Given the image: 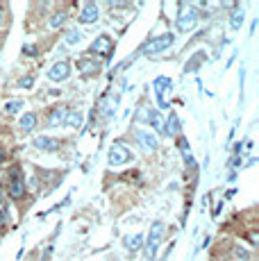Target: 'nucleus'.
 Returning <instances> with one entry per match:
<instances>
[{
  "instance_id": "f257e3e1",
  "label": "nucleus",
  "mask_w": 259,
  "mask_h": 261,
  "mask_svg": "<svg viewBox=\"0 0 259 261\" xmlns=\"http://www.w3.org/2000/svg\"><path fill=\"white\" fill-rule=\"evenodd\" d=\"M177 7H180V14H177V18H175V30L180 34L193 32V30L198 28V23H200V12H198V7H193L191 3H180Z\"/></svg>"
},
{
  "instance_id": "f03ea898",
  "label": "nucleus",
  "mask_w": 259,
  "mask_h": 261,
  "mask_svg": "<svg viewBox=\"0 0 259 261\" xmlns=\"http://www.w3.org/2000/svg\"><path fill=\"white\" fill-rule=\"evenodd\" d=\"M164 237H166V225L162 223V220H155V223L150 225V232H148V239L146 243H143V259L146 261H155L157 259V250L159 245H162Z\"/></svg>"
},
{
  "instance_id": "7ed1b4c3",
  "label": "nucleus",
  "mask_w": 259,
  "mask_h": 261,
  "mask_svg": "<svg viewBox=\"0 0 259 261\" xmlns=\"http://www.w3.org/2000/svg\"><path fill=\"white\" fill-rule=\"evenodd\" d=\"M175 37H177V34H173V32H164V34H157V37L148 39V41L139 48L137 57H150V55L164 53V50H168L173 43H175Z\"/></svg>"
},
{
  "instance_id": "20e7f679",
  "label": "nucleus",
  "mask_w": 259,
  "mask_h": 261,
  "mask_svg": "<svg viewBox=\"0 0 259 261\" xmlns=\"http://www.w3.org/2000/svg\"><path fill=\"white\" fill-rule=\"evenodd\" d=\"M134 159L132 150L125 145V141H114L112 145H109L107 150V164L112 168H118V166H125V164H130Z\"/></svg>"
},
{
  "instance_id": "39448f33",
  "label": "nucleus",
  "mask_w": 259,
  "mask_h": 261,
  "mask_svg": "<svg viewBox=\"0 0 259 261\" xmlns=\"http://www.w3.org/2000/svg\"><path fill=\"white\" fill-rule=\"evenodd\" d=\"M114 50H116V43H114V39L109 37V34H100V37L93 39V43L89 46V53L93 55V59L100 57V59H109L114 55Z\"/></svg>"
},
{
  "instance_id": "423d86ee",
  "label": "nucleus",
  "mask_w": 259,
  "mask_h": 261,
  "mask_svg": "<svg viewBox=\"0 0 259 261\" xmlns=\"http://www.w3.org/2000/svg\"><path fill=\"white\" fill-rule=\"evenodd\" d=\"M132 139L137 141V145L143 150V152H155V150L159 148L157 134H152L150 129H146V127H134L132 129Z\"/></svg>"
},
{
  "instance_id": "0eeeda50",
  "label": "nucleus",
  "mask_w": 259,
  "mask_h": 261,
  "mask_svg": "<svg viewBox=\"0 0 259 261\" xmlns=\"http://www.w3.org/2000/svg\"><path fill=\"white\" fill-rule=\"evenodd\" d=\"M152 91H155V98H157V107L168 109L166 95H171V91H173V80L166 77V75H159V77L152 80Z\"/></svg>"
},
{
  "instance_id": "6e6552de",
  "label": "nucleus",
  "mask_w": 259,
  "mask_h": 261,
  "mask_svg": "<svg viewBox=\"0 0 259 261\" xmlns=\"http://www.w3.org/2000/svg\"><path fill=\"white\" fill-rule=\"evenodd\" d=\"M28 191V184H25V177H23V170L18 166H14L9 170V198L12 200H21Z\"/></svg>"
},
{
  "instance_id": "1a4fd4ad",
  "label": "nucleus",
  "mask_w": 259,
  "mask_h": 261,
  "mask_svg": "<svg viewBox=\"0 0 259 261\" xmlns=\"http://www.w3.org/2000/svg\"><path fill=\"white\" fill-rule=\"evenodd\" d=\"M73 75L71 71V64L64 62V59H59V62H55L50 68H48V80L50 82H66L68 77Z\"/></svg>"
},
{
  "instance_id": "9d476101",
  "label": "nucleus",
  "mask_w": 259,
  "mask_h": 261,
  "mask_svg": "<svg viewBox=\"0 0 259 261\" xmlns=\"http://www.w3.org/2000/svg\"><path fill=\"white\" fill-rule=\"evenodd\" d=\"M98 18H100V7L96 3H82L77 21L82 25H93V23H98Z\"/></svg>"
},
{
  "instance_id": "9b49d317",
  "label": "nucleus",
  "mask_w": 259,
  "mask_h": 261,
  "mask_svg": "<svg viewBox=\"0 0 259 261\" xmlns=\"http://www.w3.org/2000/svg\"><path fill=\"white\" fill-rule=\"evenodd\" d=\"M118 102H121V93H105V98L100 100V114L105 118H114V114H116V107Z\"/></svg>"
},
{
  "instance_id": "f8f14e48",
  "label": "nucleus",
  "mask_w": 259,
  "mask_h": 261,
  "mask_svg": "<svg viewBox=\"0 0 259 261\" xmlns=\"http://www.w3.org/2000/svg\"><path fill=\"white\" fill-rule=\"evenodd\" d=\"M77 73L82 77H96L100 73V64L96 62L93 57H80L77 59Z\"/></svg>"
},
{
  "instance_id": "ddd939ff",
  "label": "nucleus",
  "mask_w": 259,
  "mask_h": 261,
  "mask_svg": "<svg viewBox=\"0 0 259 261\" xmlns=\"http://www.w3.org/2000/svg\"><path fill=\"white\" fill-rule=\"evenodd\" d=\"M164 134H166L168 139L182 137V120L175 112H168V120H164Z\"/></svg>"
},
{
  "instance_id": "4468645a",
  "label": "nucleus",
  "mask_w": 259,
  "mask_h": 261,
  "mask_svg": "<svg viewBox=\"0 0 259 261\" xmlns=\"http://www.w3.org/2000/svg\"><path fill=\"white\" fill-rule=\"evenodd\" d=\"M32 145L39 150V152H57V150L62 148V141L55 139V137H46V134H41V137L34 139Z\"/></svg>"
},
{
  "instance_id": "2eb2a0df",
  "label": "nucleus",
  "mask_w": 259,
  "mask_h": 261,
  "mask_svg": "<svg viewBox=\"0 0 259 261\" xmlns=\"http://www.w3.org/2000/svg\"><path fill=\"white\" fill-rule=\"evenodd\" d=\"M39 125V116L34 112H25L18 120V129H21V134H32L34 129H37Z\"/></svg>"
},
{
  "instance_id": "dca6fc26",
  "label": "nucleus",
  "mask_w": 259,
  "mask_h": 261,
  "mask_svg": "<svg viewBox=\"0 0 259 261\" xmlns=\"http://www.w3.org/2000/svg\"><path fill=\"white\" fill-rule=\"evenodd\" d=\"M66 112L68 107L66 105H57V107L50 109V114H48V127H59V125H64V118H66Z\"/></svg>"
},
{
  "instance_id": "f3484780",
  "label": "nucleus",
  "mask_w": 259,
  "mask_h": 261,
  "mask_svg": "<svg viewBox=\"0 0 259 261\" xmlns=\"http://www.w3.org/2000/svg\"><path fill=\"white\" fill-rule=\"evenodd\" d=\"M205 62H207L205 50H198V53H193L191 57L187 59V64H184V75H187V73H196Z\"/></svg>"
},
{
  "instance_id": "a211bd4d",
  "label": "nucleus",
  "mask_w": 259,
  "mask_h": 261,
  "mask_svg": "<svg viewBox=\"0 0 259 261\" xmlns=\"http://www.w3.org/2000/svg\"><path fill=\"white\" fill-rule=\"evenodd\" d=\"M143 243H146L143 234H127V237L123 239V245H125L127 252H141Z\"/></svg>"
},
{
  "instance_id": "6ab92c4d",
  "label": "nucleus",
  "mask_w": 259,
  "mask_h": 261,
  "mask_svg": "<svg viewBox=\"0 0 259 261\" xmlns=\"http://www.w3.org/2000/svg\"><path fill=\"white\" fill-rule=\"evenodd\" d=\"M82 125H84V114L80 112V109H68L66 118H64V127L77 129V127H82Z\"/></svg>"
},
{
  "instance_id": "aec40b11",
  "label": "nucleus",
  "mask_w": 259,
  "mask_h": 261,
  "mask_svg": "<svg viewBox=\"0 0 259 261\" xmlns=\"http://www.w3.org/2000/svg\"><path fill=\"white\" fill-rule=\"evenodd\" d=\"M148 125H150L152 134H164V116L159 109H150V116H148Z\"/></svg>"
},
{
  "instance_id": "412c9836",
  "label": "nucleus",
  "mask_w": 259,
  "mask_h": 261,
  "mask_svg": "<svg viewBox=\"0 0 259 261\" xmlns=\"http://www.w3.org/2000/svg\"><path fill=\"white\" fill-rule=\"evenodd\" d=\"M243 21H246V12H243V7H239V5H234V12L230 14V30L232 32H239L241 30V25H243Z\"/></svg>"
},
{
  "instance_id": "4be33fe9",
  "label": "nucleus",
  "mask_w": 259,
  "mask_h": 261,
  "mask_svg": "<svg viewBox=\"0 0 259 261\" xmlns=\"http://www.w3.org/2000/svg\"><path fill=\"white\" fill-rule=\"evenodd\" d=\"M82 41H84V34H82V30H77V28L66 30V34H64V43H68V46H80Z\"/></svg>"
},
{
  "instance_id": "5701e85b",
  "label": "nucleus",
  "mask_w": 259,
  "mask_h": 261,
  "mask_svg": "<svg viewBox=\"0 0 259 261\" xmlns=\"http://www.w3.org/2000/svg\"><path fill=\"white\" fill-rule=\"evenodd\" d=\"M148 116H150V107H148V105H141V107L134 112L132 120L134 123H139V125H148Z\"/></svg>"
},
{
  "instance_id": "b1692460",
  "label": "nucleus",
  "mask_w": 259,
  "mask_h": 261,
  "mask_svg": "<svg viewBox=\"0 0 259 261\" xmlns=\"http://www.w3.org/2000/svg\"><path fill=\"white\" fill-rule=\"evenodd\" d=\"M23 107H25V102H23L21 98H16V100H7V102H5V114H18Z\"/></svg>"
},
{
  "instance_id": "393cba45",
  "label": "nucleus",
  "mask_w": 259,
  "mask_h": 261,
  "mask_svg": "<svg viewBox=\"0 0 259 261\" xmlns=\"http://www.w3.org/2000/svg\"><path fill=\"white\" fill-rule=\"evenodd\" d=\"M68 21V14L66 12H57V14H53L50 16V21H48V25H50L53 30H57V28H62L64 23Z\"/></svg>"
},
{
  "instance_id": "a878e982",
  "label": "nucleus",
  "mask_w": 259,
  "mask_h": 261,
  "mask_svg": "<svg viewBox=\"0 0 259 261\" xmlns=\"http://www.w3.org/2000/svg\"><path fill=\"white\" fill-rule=\"evenodd\" d=\"M232 254H234V259H237V261H250V257H252L250 250L243 248V245H234Z\"/></svg>"
},
{
  "instance_id": "bb28decb",
  "label": "nucleus",
  "mask_w": 259,
  "mask_h": 261,
  "mask_svg": "<svg viewBox=\"0 0 259 261\" xmlns=\"http://www.w3.org/2000/svg\"><path fill=\"white\" fill-rule=\"evenodd\" d=\"M23 55H25V57H37L39 48L34 46V43H25V46H23Z\"/></svg>"
},
{
  "instance_id": "cd10ccee",
  "label": "nucleus",
  "mask_w": 259,
  "mask_h": 261,
  "mask_svg": "<svg viewBox=\"0 0 259 261\" xmlns=\"http://www.w3.org/2000/svg\"><path fill=\"white\" fill-rule=\"evenodd\" d=\"M34 87V77L32 75H25V77L21 80V89H32Z\"/></svg>"
},
{
  "instance_id": "c85d7f7f",
  "label": "nucleus",
  "mask_w": 259,
  "mask_h": 261,
  "mask_svg": "<svg viewBox=\"0 0 259 261\" xmlns=\"http://www.w3.org/2000/svg\"><path fill=\"white\" fill-rule=\"evenodd\" d=\"M241 162H243L241 154H234V157L230 159V166H232L234 170H237V168H243V164H241Z\"/></svg>"
},
{
  "instance_id": "c756f323",
  "label": "nucleus",
  "mask_w": 259,
  "mask_h": 261,
  "mask_svg": "<svg viewBox=\"0 0 259 261\" xmlns=\"http://www.w3.org/2000/svg\"><path fill=\"white\" fill-rule=\"evenodd\" d=\"M50 257H53V245H48V248H46V252H43V259H41V261H48Z\"/></svg>"
},
{
  "instance_id": "7c9ffc66",
  "label": "nucleus",
  "mask_w": 259,
  "mask_h": 261,
  "mask_svg": "<svg viewBox=\"0 0 259 261\" xmlns=\"http://www.w3.org/2000/svg\"><path fill=\"white\" fill-rule=\"evenodd\" d=\"M5 159H7V150H5V148H3V145H0V164H3V162H5Z\"/></svg>"
},
{
  "instance_id": "2f4dec72",
  "label": "nucleus",
  "mask_w": 259,
  "mask_h": 261,
  "mask_svg": "<svg viewBox=\"0 0 259 261\" xmlns=\"http://www.w3.org/2000/svg\"><path fill=\"white\" fill-rule=\"evenodd\" d=\"M241 150H243V145H241V141H239L237 145H234V154H241Z\"/></svg>"
},
{
  "instance_id": "473e14b6",
  "label": "nucleus",
  "mask_w": 259,
  "mask_h": 261,
  "mask_svg": "<svg viewBox=\"0 0 259 261\" xmlns=\"http://www.w3.org/2000/svg\"><path fill=\"white\" fill-rule=\"evenodd\" d=\"M234 179H237V170H232V173L227 175V182H234Z\"/></svg>"
},
{
  "instance_id": "72a5a7b5",
  "label": "nucleus",
  "mask_w": 259,
  "mask_h": 261,
  "mask_svg": "<svg viewBox=\"0 0 259 261\" xmlns=\"http://www.w3.org/2000/svg\"><path fill=\"white\" fill-rule=\"evenodd\" d=\"M3 202H5V193L0 191V207H3Z\"/></svg>"
},
{
  "instance_id": "f704fd0d",
  "label": "nucleus",
  "mask_w": 259,
  "mask_h": 261,
  "mask_svg": "<svg viewBox=\"0 0 259 261\" xmlns=\"http://www.w3.org/2000/svg\"><path fill=\"white\" fill-rule=\"evenodd\" d=\"M3 18H5V14H3V7H0V25H3Z\"/></svg>"
}]
</instances>
